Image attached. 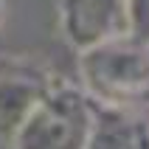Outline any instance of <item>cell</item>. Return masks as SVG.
<instances>
[{
  "label": "cell",
  "instance_id": "obj_1",
  "mask_svg": "<svg viewBox=\"0 0 149 149\" xmlns=\"http://www.w3.org/2000/svg\"><path fill=\"white\" fill-rule=\"evenodd\" d=\"M79 84L99 104L149 107V42L132 34L79 51Z\"/></svg>",
  "mask_w": 149,
  "mask_h": 149
},
{
  "label": "cell",
  "instance_id": "obj_2",
  "mask_svg": "<svg viewBox=\"0 0 149 149\" xmlns=\"http://www.w3.org/2000/svg\"><path fill=\"white\" fill-rule=\"evenodd\" d=\"M93 113L96 99L82 84L56 79L8 143L14 149H84Z\"/></svg>",
  "mask_w": 149,
  "mask_h": 149
},
{
  "label": "cell",
  "instance_id": "obj_3",
  "mask_svg": "<svg viewBox=\"0 0 149 149\" xmlns=\"http://www.w3.org/2000/svg\"><path fill=\"white\" fill-rule=\"evenodd\" d=\"M59 76L28 56L0 54V141H11L17 127L25 121Z\"/></svg>",
  "mask_w": 149,
  "mask_h": 149
},
{
  "label": "cell",
  "instance_id": "obj_4",
  "mask_svg": "<svg viewBox=\"0 0 149 149\" xmlns=\"http://www.w3.org/2000/svg\"><path fill=\"white\" fill-rule=\"evenodd\" d=\"M59 31L79 51L130 34L127 0H59Z\"/></svg>",
  "mask_w": 149,
  "mask_h": 149
},
{
  "label": "cell",
  "instance_id": "obj_5",
  "mask_svg": "<svg viewBox=\"0 0 149 149\" xmlns=\"http://www.w3.org/2000/svg\"><path fill=\"white\" fill-rule=\"evenodd\" d=\"M84 149H149V116L143 107L99 104Z\"/></svg>",
  "mask_w": 149,
  "mask_h": 149
},
{
  "label": "cell",
  "instance_id": "obj_6",
  "mask_svg": "<svg viewBox=\"0 0 149 149\" xmlns=\"http://www.w3.org/2000/svg\"><path fill=\"white\" fill-rule=\"evenodd\" d=\"M130 6V34L149 42V0H127Z\"/></svg>",
  "mask_w": 149,
  "mask_h": 149
},
{
  "label": "cell",
  "instance_id": "obj_7",
  "mask_svg": "<svg viewBox=\"0 0 149 149\" xmlns=\"http://www.w3.org/2000/svg\"><path fill=\"white\" fill-rule=\"evenodd\" d=\"M3 14H6V3L0 0V23H3Z\"/></svg>",
  "mask_w": 149,
  "mask_h": 149
}]
</instances>
